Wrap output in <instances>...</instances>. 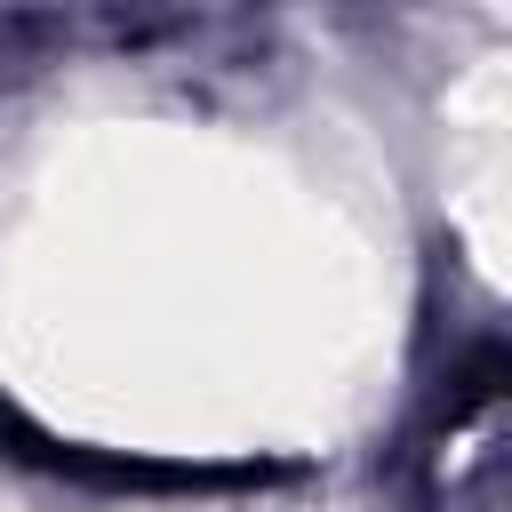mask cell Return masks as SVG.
Returning <instances> with one entry per match:
<instances>
[{
  "label": "cell",
  "instance_id": "cell-1",
  "mask_svg": "<svg viewBox=\"0 0 512 512\" xmlns=\"http://www.w3.org/2000/svg\"><path fill=\"white\" fill-rule=\"evenodd\" d=\"M0 448L24 464H48L64 480H104V488H248V480H280L272 464H152V456H96L72 440L32 432L16 408H0Z\"/></svg>",
  "mask_w": 512,
  "mask_h": 512
}]
</instances>
